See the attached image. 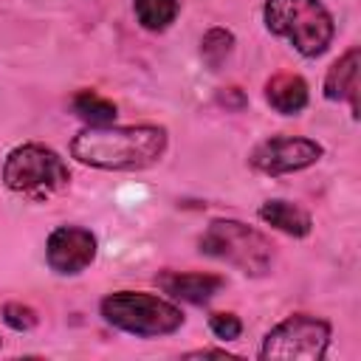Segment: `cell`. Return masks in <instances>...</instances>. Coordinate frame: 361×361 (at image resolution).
<instances>
[{"label": "cell", "mask_w": 361, "mask_h": 361, "mask_svg": "<svg viewBox=\"0 0 361 361\" xmlns=\"http://www.w3.org/2000/svg\"><path fill=\"white\" fill-rule=\"evenodd\" d=\"M166 149V130L158 124L90 127L71 141V155L96 169L133 172L152 166Z\"/></svg>", "instance_id": "6da1fadb"}, {"label": "cell", "mask_w": 361, "mask_h": 361, "mask_svg": "<svg viewBox=\"0 0 361 361\" xmlns=\"http://www.w3.org/2000/svg\"><path fill=\"white\" fill-rule=\"evenodd\" d=\"M265 25L285 37L302 56H319L333 39V17L322 0H265Z\"/></svg>", "instance_id": "7a4b0ae2"}, {"label": "cell", "mask_w": 361, "mask_h": 361, "mask_svg": "<svg viewBox=\"0 0 361 361\" xmlns=\"http://www.w3.org/2000/svg\"><path fill=\"white\" fill-rule=\"evenodd\" d=\"M200 251L206 257L223 259L248 276H265L274 265V245L257 228L240 220H214L200 237Z\"/></svg>", "instance_id": "3957f363"}, {"label": "cell", "mask_w": 361, "mask_h": 361, "mask_svg": "<svg viewBox=\"0 0 361 361\" xmlns=\"http://www.w3.org/2000/svg\"><path fill=\"white\" fill-rule=\"evenodd\" d=\"M71 180L68 164L42 144H23L8 152L3 164V183L31 200H48L51 195L62 192Z\"/></svg>", "instance_id": "277c9868"}, {"label": "cell", "mask_w": 361, "mask_h": 361, "mask_svg": "<svg viewBox=\"0 0 361 361\" xmlns=\"http://www.w3.org/2000/svg\"><path fill=\"white\" fill-rule=\"evenodd\" d=\"M102 316L107 324L152 338V336H169L183 324V313L152 293H135V290H118L102 299Z\"/></svg>", "instance_id": "5b68a950"}, {"label": "cell", "mask_w": 361, "mask_h": 361, "mask_svg": "<svg viewBox=\"0 0 361 361\" xmlns=\"http://www.w3.org/2000/svg\"><path fill=\"white\" fill-rule=\"evenodd\" d=\"M330 344V324L324 319L296 313L279 322L262 341L259 358L282 361H319Z\"/></svg>", "instance_id": "8992f818"}, {"label": "cell", "mask_w": 361, "mask_h": 361, "mask_svg": "<svg viewBox=\"0 0 361 361\" xmlns=\"http://www.w3.org/2000/svg\"><path fill=\"white\" fill-rule=\"evenodd\" d=\"M322 158V144L310 138H293V135H276L262 144H257L248 155L251 166L265 175H285L299 172Z\"/></svg>", "instance_id": "52a82bcc"}, {"label": "cell", "mask_w": 361, "mask_h": 361, "mask_svg": "<svg viewBox=\"0 0 361 361\" xmlns=\"http://www.w3.org/2000/svg\"><path fill=\"white\" fill-rule=\"evenodd\" d=\"M96 257V237L79 226H59L51 231L45 259L56 274H79Z\"/></svg>", "instance_id": "ba28073f"}, {"label": "cell", "mask_w": 361, "mask_h": 361, "mask_svg": "<svg viewBox=\"0 0 361 361\" xmlns=\"http://www.w3.org/2000/svg\"><path fill=\"white\" fill-rule=\"evenodd\" d=\"M155 285L169 293L172 299H183L189 305H203L209 302L223 285L226 279L217 274H195V271H161L155 276Z\"/></svg>", "instance_id": "9c48e42d"}, {"label": "cell", "mask_w": 361, "mask_h": 361, "mask_svg": "<svg viewBox=\"0 0 361 361\" xmlns=\"http://www.w3.org/2000/svg\"><path fill=\"white\" fill-rule=\"evenodd\" d=\"M358 68H361V54L358 48H350L341 59L333 62V68L324 76V96L333 102L350 99L353 116H358Z\"/></svg>", "instance_id": "30bf717a"}, {"label": "cell", "mask_w": 361, "mask_h": 361, "mask_svg": "<svg viewBox=\"0 0 361 361\" xmlns=\"http://www.w3.org/2000/svg\"><path fill=\"white\" fill-rule=\"evenodd\" d=\"M265 99L276 113L293 116L307 104V85L296 73H276L265 82Z\"/></svg>", "instance_id": "8fae6325"}, {"label": "cell", "mask_w": 361, "mask_h": 361, "mask_svg": "<svg viewBox=\"0 0 361 361\" xmlns=\"http://www.w3.org/2000/svg\"><path fill=\"white\" fill-rule=\"evenodd\" d=\"M259 217L268 226H274L276 231H285L290 237H305V234H310V226H313L310 214L302 206L288 203V200H265L259 206Z\"/></svg>", "instance_id": "7c38bea8"}, {"label": "cell", "mask_w": 361, "mask_h": 361, "mask_svg": "<svg viewBox=\"0 0 361 361\" xmlns=\"http://www.w3.org/2000/svg\"><path fill=\"white\" fill-rule=\"evenodd\" d=\"M71 107H73V113L79 118L90 121V127H104V124H113V118H116V104L110 99L93 93V90L76 93L73 102H71Z\"/></svg>", "instance_id": "4fadbf2b"}, {"label": "cell", "mask_w": 361, "mask_h": 361, "mask_svg": "<svg viewBox=\"0 0 361 361\" xmlns=\"http://www.w3.org/2000/svg\"><path fill=\"white\" fill-rule=\"evenodd\" d=\"M135 17L149 31H164L178 17V0H133Z\"/></svg>", "instance_id": "5bb4252c"}, {"label": "cell", "mask_w": 361, "mask_h": 361, "mask_svg": "<svg viewBox=\"0 0 361 361\" xmlns=\"http://www.w3.org/2000/svg\"><path fill=\"white\" fill-rule=\"evenodd\" d=\"M234 48V34L226 31V28H209L203 34V42H200V56L203 62L212 68V71H220V65L228 59Z\"/></svg>", "instance_id": "9a60e30c"}, {"label": "cell", "mask_w": 361, "mask_h": 361, "mask_svg": "<svg viewBox=\"0 0 361 361\" xmlns=\"http://www.w3.org/2000/svg\"><path fill=\"white\" fill-rule=\"evenodd\" d=\"M3 319H6V324L14 327V330H31V327H37V322H39L37 310L28 307V305H20V302H8V305L3 307Z\"/></svg>", "instance_id": "2e32d148"}, {"label": "cell", "mask_w": 361, "mask_h": 361, "mask_svg": "<svg viewBox=\"0 0 361 361\" xmlns=\"http://www.w3.org/2000/svg\"><path fill=\"white\" fill-rule=\"evenodd\" d=\"M209 327L217 338L223 341H234L240 333H243V322L234 316V313H212L209 316Z\"/></svg>", "instance_id": "e0dca14e"}, {"label": "cell", "mask_w": 361, "mask_h": 361, "mask_svg": "<svg viewBox=\"0 0 361 361\" xmlns=\"http://www.w3.org/2000/svg\"><path fill=\"white\" fill-rule=\"evenodd\" d=\"M226 93H220V102L226 104V107H234V110H240L243 104H245V96H243V90L240 87H223Z\"/></svg>", "instance_id": "ac0fdd59"}, {"label": "cell", "mask_w": 361, "mask_h": 361, "mask_svg": "<svg viewBox=\"0 0 361 361\" xmlns=\"http://www.w3.org/2000/svg\"><path fill=\"white\" fill-rule=\"evenodd\" d=\"M183 358H231L226 350H195V353H186Z\"/></svg>", "instance_id": "d6986e66"}]
</instances>
